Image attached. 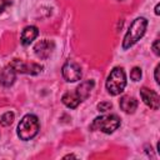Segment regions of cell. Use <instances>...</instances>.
Listing matches in <instances>:
<instances>
[{
	"instance_id": "5bb4252c",
	"label": "cell",
	"mask_w": 160,
	"mask_h": 160,
	"mask_svg": "<svg viewBox=\"0 0 160 160\" xmlns=\"http://www.w3.org/2000/svg\"><path fill=\"white\" fill-rule=\"evenodd\" d=\"M14 119H15L14 112H11V111H6L5 114L1 115V118H0V124H1V126H9V125L12 124Z\"/></svg>"
},
{
	"instance_id": "4fadbf2b",
	"label": "cell",
	"mask_w": 160,
	"mask_h": 160,
	"mask_svg": "<svg viewBox=\"0 0 160 160\" xmlns=\"http://www.w3.org/2000/svg\"><path fill=\"white\" fill-rule=\"evenodd\" d=\"M61 101H62V104L65 106H68L70 109H75L81 102V100L79 99V96L76 95V92H72V91L65 92L62 95V98H61Z\"/></svg>"
},
{
	"instance_id": "6da1fadb",
	"label": "cell",
	"mask_w": 160,
	"mask_h": 160,
	"mask_svg": "<svg viewBox=\"0 0 160 160\" xmlns=\"http://www.w3.org/2000/svg\"><path fill=\"white\" fill-rule=\"evenodd\" d=\"M146 28H148V20L145 18H136L131 22L130 28L128 29V31L124 36L122 49L126 50V49H130L132 45H135L144 36Z\"/></svg>"
},
{
	"instance_id": "e0dca14e",
	"label": "cell",
	"mask_w": 160,
	"mask_h": 160,
	"mask_svg": "<svg viewBox=\"0 0 160 160\" xmlns=\"http://www.w3.org/2000/svg\"><path fill=\"white\" fill-rule=\"evenodd\" d=\"M152 51L155 55H160V49H159V39H156L154 42H152Z\"/></svg>"
},
{
	"instance_id": "3957f363",
	"label": "cell",
	"mask_w": 160,
	"mask_h": 160,
	"mask_svg": "<svg viewBox=\"0 0 160 160\" xmlns=\"http://www.w3.org/2000/svg\"><path fill=\"white\" fill-rule=\"evenodd\" d=\"M105 86L110 95L116 96V95L121 94L126 86V75H125L124 70L119 66L114 68L108 76Z\"/></svg>"
},
{
	"instance_id": "d6986e66",
	"label": "cell",
	"mask_w": 160,
	"mask_h": 160,
	"mask_svg": "<svg viewBox=\"0 0 160 160\" xmlns=\"http://www.w3.org/2000/svg\"><path fill=\"white\" fill-rule=\"evenodd\" d=\"M159 70H160V65H156V68H155V81H156V84H160V79H159Z\"/></svg>"
},
{
	"instance_id": "44dd1931",
	"label": "cell",
	"mask_w": 160,
	"mask_h": 160,
	"mask_svg": "<svg viewBox=\"0 0 160 160\" xmlns=\"http://www.w3.org/2000/svg\"><path fill=\"white\" fill-rule=\"evenodd\" d=\"M68 158H76V156L72 155V154H70V155H65V156H64V159H68Z\"/></svg>"
},
{
	"instance_id": "ac0fdd59",
	"label": "cell",
	"mask_w": 160,
	"mask_h": 160,
	"mask_svg": "<svg viewBox=\"0 0 160 160\" xmlns=\"http://www.w3.org/2000/svg\"><path fill=\"white\" fill-rule=\"evenodd\" d=\"M9 0H0V14L6 9V6L9 5Z\"/></svg>"
},
{
	"instance_id": "5b68a950",
	"label": "cell",
	"mask_w": 160,
	"mask_h": 160,
	"mask_svg": "<svg viewBox=\"0 0 160 160\" xmlns=\"http://www.w3.org/2000/svg\"><path fill=\"white\" fill-rule=\"evenodd\" d=\"M10 65L15 69L16 72H21V74H29V75H38L42 71V66L40 64L36 62H26L19 59H14Z\"/></svg>"
},
{
	"instance_id": "2e32d148",
	"label": "cell",
	"mask_w": 160,
	"mask_h": 160,
	"mask_svg": "<svg viewBox=\"0 0 160 160\" xmlns=\"http://www.w3.org/2000/svg\"><path fill=\"white\" fill-rule=\"evenodd\" d=\"M111 108H112V104H111L110 101H102V102L98 104V109H99V111H101V112H105V111L110 110Z\"/></svg>"
},
{
	"instance_id": "30bf717a",
	"label": "cell",
	"mask_w": 160,
	"mask_h": 160,
	"mask_svg": "<svg viewBox=\"0 0 160 160\" xmlns=\"http://www.w3.org/2000/svg\"><path fill=\"white\" fill-rule=\"evenodd\" d=\"M120 109L126 114H134L138 109V100L130 95H124L119 101Z\"/></svg>"
},
{
	"instance_id": "8fae6325",
	"label": "cell",
	"mask_w": 160,
	"mask_h": 160,
	"mask_svg": "<svg viewBox=\"0 0 160 160\" xmlns=\"http://www.w3.org/2000/svg\"><path fill=\"white\" fill-rule=\"evenodd\" d=\"M38 35H39V30H38V28L36 26H32V25H30V26H26L24 30H22V32H21V44L22 45H30L36 38H38Z\"/></svg>"
},
{
	"instance_id": "ffe728a7",
	"label": "cell",
	"mask_w": 160,
	"mask_h": 160,
	"mask_svg": "<svg viewBox=\"0 0 160 160\" xmlns=\"http://www.w3.org/2000/svg\"><path fill=\"white\" fill-rule=\"evenodd\" d=\"M159 8H160V4H156V6H155V14H156V15H159V14H160Z\"/></svg>"
},
{
	"instance_id": "ba28073f",
	"label": "cell",
	"mask_w": 160,
	"mask_h": 160,
	"mask_svg": "<svg viewBox=\"0 0 160 160\" xmlns=\"http://www.w3.org/2000/svg\"><path fill=\"white\" fill-rule=\"evenodd\" d=\"M140 96L142 99V101L145 102V105H148L150 109L152 110H158L160 106V99L156 91L149 89V88H141L140 89Z\"/></svg>"
},
{
	"instance_id": "7a4b0ae2",
	"label": "cell",
	"mask_w": 160,
	"mask_h": 160,
	"mask_svg": "<svg viewBox=\"0 0 160 160\" xmlns=\"http://www.w3.org/2000/svg\"><path fill=\"white\" fill-rule=\"evenodd\" d=\"M39 129H40V124H39L38 116L32 114H28L20 120L18 125V136L21 140L28 141L34 136H36V134L39 132Z\"/></svg>"
},
{
	"instance_id": "8992f818",
	"label": "cell",
	"mask_w": 160,
	"mask_h": 160,
	"mask_svg": "<svg viewBox=\"0 0 160 160\" xmlns=\"http://www.w3.org/2000/svg\"><path fill=\"white\" fill-rule=\"evenodd\" d=\"M62 76L69 82H75L81 79V69L74 60H68L61 69Z\"/></svg>"
},
{
	"instance_id": "9a60e30c",
	"label": "cell",
	"mask_w": 160,
	"mask_h": 160,
	"mask_svg": "<svg viewBox=\"0 0 160 160\" xmlns=\"http://www.w3.org/2000/svg\"><path fill=\"white\" fill-rule=\"evenodd\" d=\"M130 78L132 81H139L141 79V69L138 66L132 68V70L130 71Z\"/></svg>"
},
{
	"instance_id": "277c9868",
	"label": "cell",
	"mask_w": 160,
	"mask_h": 160,
	"mask_svg": "<svg viewBox=\"0 0 160 160\" xmlns=\"http://www.w3.org/2000/svg\"><path fill=\"white\" fill-rule=\"evenodd\" d=\"M119 126H120L119 116L115 114H109V115H102V116L95 118L90 125V129L91 130H100L105 134H111Z\"/></svg>"
},
{
	"instance_id": "52a82bcc",
	"label": "cell",
	"mask_w": 160,
	"mask_h": 160,
	"mask_svg": "<svg viewBox=\"0 0 160 160\" xmlns=\"http://www.w3.org/2000/svg\"><path fill=\"white\" fill-rule=\"evenodd\" d=\"M54 49H55L54 41L52 40H49V39H44V40H40L34 46V52H35V55L38 58H40L42 60H46L52 54Z\"/></svg>"
},
{
	"instance_id": "9c48e42d",
	"label": "cell",
	"mask_w": 160,
	"mask_h": 160,
	"mask_svg": "<svg viewBox=\"0 0 160 160\" xmlns=\"http://www.w3.org/2000/svg\"><path fill=\"white\" fill-rule=\"evenodd\" d=\"M15 79H16V71L9 64L6 68L2 69V71L0 74V84L2 86H5V88H9V86H11L14 84Z\"/></svg>"
},
{
	"instance_id": "7c38bea8",
	"label": "cell",
	"mask_w": 160,
	"mask_h": 160,
	"mask_svg": "<svg viewBox=\"0 0 160 160\" xmlns=\"http://www.w3.org/2000/svg\"><path fill=\"white\" fill-rule=\"evenodd\" d=\"M92 89H94V80H86V81H82L76 88V91L75 92L79 96V99L82 101V100H85L90 95V92H91Z\"/></svg>"
}]
</instances>
